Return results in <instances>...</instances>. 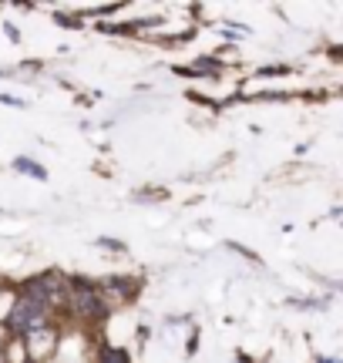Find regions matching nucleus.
<instances>
[{
  "instance_id": "obj_1",
  "label": "nucleus",
  "mask_w": 343,
  "mask_h": 363,
  "mask_svg": "<svg viewBox=\"0 0 343 363\" xmlns=\"http://www.w3.org/2000/svg\"><path fill=\"white\" fill-rule=\"evenodd\" d=\"M44 320H47V306H40L34 299H21V303L13 306L7 326H11L13 333H34V330L44 326Z\"/></svg>"
},
{
  "instance_id": "obj_2",
  "label": "nucleus",
  "mask_w": 343,
  "mask_h": 363,
  "mask_svg": "<svg viewBox=\"0 0 343 363\" xmlns=\"http://www.w3.org/2000/svg\"><path fill=\"white\" fill-rule=\"evenodd\" d=\"M71 303H74L84 316H101V296H98L88 283H74V286H71Z\"/></svg>"
},
{
  "instance_id": "obj_3",
  "label": "nucleus",
  "mask_w": 343,
  "mask_h": 363,
  "mask_svg": "<svg viewBox=\"0 0 343 363\" xmlns=\"http://www.w3.org/2000/svg\"><path fill=\"white\" fill-rule=\"evenodd\" d=\"M27 337H30V357H34V360H40V357H47V353H51V347H54L51 330H44V326H40V330L27 333Z\"/></svg>"
},
{
  "instance_id": "obj_4",
  "label": "nucleus",
  "mask_w": 343,
  "mask_h": 363,
  "mask_svg": "<svg viewBox=\"0 0 343 363\" xmlns=\"http://www.w3.org/2000/svg\"><path fill=\"white\" fill-rule=\"evenodd\" d=\"M101 363H128V353H121V350H105V353H101Z\"/></svg>"
}]
</instances>
